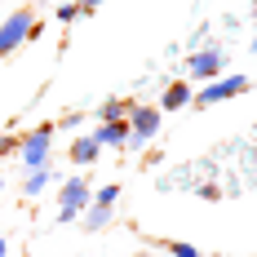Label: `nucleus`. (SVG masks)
<instances>
[{"instance_id": "f257e3e1", "label": "nucleus", "mask_w": 257, "mask_h": 257, "mask_svg": "<svg viewBox=\"0 0 257 257\" xmlns=\"http://www.w3.org/2000/svg\"><path fill=\"white\" fill-rule=\"evenodd\" d=\"M36 36H40L36 9H14V14L0 23V58H9L14 49H23L27 40H36Z\"/></svg>"}, {"instance_id": "f03ea898", "label": "nucleus", "mask_w": 257, "mask_h": 257, "mask_svg": "<svg viewBox=\"0 0 257 257\" xmlns=\"http://www.w3.org/2000/svg\"><path fill=\"white\" fill-rule=\"evenodd\" d=\"M93 204V182L80 178V173H71V178L58 186V222H80V213Z\"/></svg>"}, {"instance_id": "7ed1b4c3", "label": "nucleus", "mask_w": 257, "mask_h": 257, "mask_svg": "<svg viewBox=\"0 0 257 257\" xmlns=\"http://www.w3.org/2000/svg\"><path fill=\"white\" fill-rule=\"evenodd\" d=\"M49 151H53V124H40L18 138V155H23V169H49Z\"/></svg>"}, {"instance_id": "20e7f679", "label": "nucleus", "mask_w": 257, "mask_h": 257, "mask_svg": "<svg viewBox=\"0 0 257 257\" xmlns=\"http://www.w3.org/2000/svg\"><path fill=\"white\" fill-rule=\"evenodd\" d=\"M160 120H164V111L160 106H138L128 102V147H147V142H155V133H160Z\"/></svg>"}, {"instance_id": "39448f33", "label": "nucleus", "mask_w": 257, "mask_h": 257, "mask_svg": "<svg viewBox=\"0 0 257 257\" xmlns=\"http://www.w3.org/2000/svg\"><path fill=\"white\" fill-rule=\"evenodd\" d=\"M248 89V76H217V80H208L204 89H195L191 93V106H217V102H231V98H239Z\"/></svg>"}, {"instance_id": "423d86ee", "label": "nucleus", "mask_w": 257, "mask_h": 257, "mask_svg": "<svg viewBox=\"0 0 257 257\" xmlns=\"http://www.w3.org/2000/svg\"><path fill=\"white\" fill-rule=\"evenodd\" d=\"M186 76L191 80H217L226 76V49H217V45H208V49H195L191 58H186Z\"/></svg>"}, {"instance_id": "0eeeda50", "label": "nucleus", "mask_w": 257, "mask_h": 257, "mask_svg": "<svg viewBox=\"0 0 257 257\" xmlns=\"http://www.w3.org/2000/svg\"><path fill=\"white\" fill-rule=\"evenodd\" d=\"M89 138H93L98 147H111V151H124V147H128V124H124V120H120V124H98L93 133H89Z\"/></svg>"}, {"instance_id": "6e6552de", "label": "nucleus", "mask_w": 257, "mask_h": 257, "mask_svg": "<svg viewBox=\"0 0 257 257\" xmlns=\"http://www.w3.org/2000/svg\"><path fill=\"white\" fill-rule=\"evenodd\" d=\"M191 80H173L169 89H164V98H160V111H182V106H191Z\"/></svg>"}, {"instance_id": "1a4fd4ad", "label": "nucleus", "mask_w": 257, "mask_h": 257, "mask_svg": "<svg viewBox=\"0 0 257 257\" xmlns=\"http://www.w3.org/2000/svg\"><path fill=\"white\" fill-rule=\"evenodd\" d=\"M98 155H102V147H98V142H93V138H89V133H84V138H76V142H71V164H80V169H89V164H93V160H98Z\"/></svg>"}, {"instance_id": "9d476101", "label": "nucleus", "mask_w": 257, "mask_h": 257, "mask_svg": "<svg viewBox=\"0 0 257 257\" xmlns=\"http://www.w3.org/2000/svg\"><path fill=\"white\" fill-rule=\"evenodd\" d=\"M93 115H98V124H120V120L128 115V102H124V98H106Z\"/></svg>"}, {"instance_id": "9b49d317", "label": "nucleus", "mask_w": 257, "mask_h": 257, "mask_svg": "<svg viewBox=\"0 0 257 257\" xmlns=\"http://www.w3.org/2000/svg\"><path fill=\"white\" fill-rule=\"evenodd\" d=\"M49 182H53V169H31V173H27V182H23V195H27V200H36Z\"/></svg>"}, {"instance_id": "f8f14e48", "label": "nucleus", "mask_w": 257, "mask_h": 257, "mask_svg": "<svg viewBox=\"0 0 257 257\" xmlns=\"http://www.w3.org/2000/svg\"><path fill=\"white\" fill-rule=\"evenodd\" d=\"M106 222H111V208H98V204H89L84 213H80V226H84V231H102Z\"/></svg>"}, {"instance_id": "ddd939ff", "label": "nucleus", "mask_w": 257, "mask_h": 257, "mask_svg": "<svg viewBox=\"0 0 257 257\" xmlns=\"http://www.w3.org/2000/svg\"><path fill=\"white\" fill-rule=\"evenodd\" d=\"M115 200H120V186H115V182L93 186V204H98V208H115Z\"/></svg>"}, {"instance_id": "4468645a", "label": "nucleus", "mask_w": 257, "mask_h": 257, "mask_svg": "<svg viewBox=\"0 0 257 257\" xmlns=\"http://www.w3.org/2000/svg\"><path fill=\"white\" fill-rule=\"evenodd\" d=\"M53 18H58L62 27H71V23H80V18H84V9H80V5H71V0H62V5L53 9Z\"/></svg>"}, {"instance_id": "2eb2a0df", "label": "nucleus", "mask_w": 257, "mask_h": 257, "mask_svg": "<svg viewBox=\"0 0 257 257\" xmlns=\"http://www.w3.org/2000/svg\"><path fill=\"white\" fill-rule=\"evenodd\" d=\"M169 253H173V257H200V248H195V244H182V239H173V244H169Z\"/></svg>"}, {"instance_id": "dca6fc26", "label": "nucleus", "mask_w": 257, "mask_h": 257, "mask_svg": "<svg viewBox=\"0 0 257 257\" xmlns=\"http://www.w3.org/2000/svg\"><path fill=\"white\" fill-rule=\"evenodd\" d=\"M14 151H18V138H14V133H0V160L14 155Z\"/></svg>"}, {"instance_id": "f3484780", "label": "nucleus", "mask_w": 257, "mask_h": 257, "mask_svg": "<svg viewBox=\"0 0 257 257\" xmlns=\"http://www.w3.org/2000/svg\"><path fill=\"white\" fill-rule=\"evenodd\" d=\"M0 257H9V239L5 235H0Z\"/></svg>"}, {"instance_id": "a211bd4d", "label": "nucleus", "mask_w": 257, "mask_h": 257, "mask_svg": "<svg viewBox=\"0 0 257 257\" xmlns=\"http://www.w3.org/2000/svg\"><path fill=\"white\" fill-rule=\"evenodd\" d=\"M71 5H80V9H84V14H89V0H71Z\"/></svg>"}, {"instance_id": "6ab92c4d", "label": "nucleus", "mask_w": 257, "mask_h": 257, "mask_svg": "<svg viewBox=\"0 0 257 257\" xmlns=\"http://www.w3.org/2000/svg\"><path fill=\"white\" fill-rule=\"evenodd\" d=\"M248 49H253V53H257V36H253V45H248Z\"/></svg>"}, {"instance_id": "aec40b11", "label": "nucleus", "mask_w": 257, "mask_h": 257, "mask_svg": "<svg viewBox=\"0 0 257 257\" xmlns=\"http://www.w3.org/2000/svg\"><path fill=\"white\" fill-rule=\"evenodd\" d=\"M0 191H5V178H0Z\"/></svg>"}]
</instances>
